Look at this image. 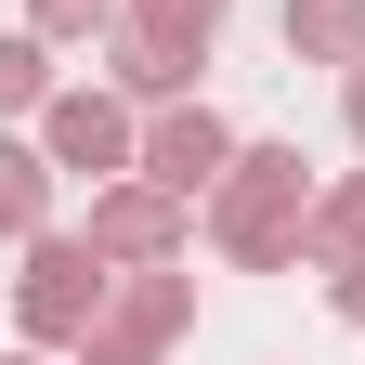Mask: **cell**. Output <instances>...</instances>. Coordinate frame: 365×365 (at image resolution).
Instances as JSON below:
<instances>
[{"mask_svg": "<svg viewBox=\"0 0 365 365\" xmlns=\"http://www.w3.org/2000/svg\"><path fill=\"white\" fill-rule=\"evenodd\" d=\"M274 39H287V66L352 78V66H365V0H287V14H274Z\"/></svg>", "mask_w": 365, "mask_h": 365, "instance_id": "7", "label": "cell"}, {"mask_svg": "<svg viewBox=\"0 0 365 365\" xmlns=\"http://www.w3.org/2000/svg\"><path fill=\"white\" fill-rule=\"evenodd\" d=\"M339 261H365V170L313 182V235H300V274H339Z\"/></svg>", "mask_w": 365, "mask_h": 365, "instance_id": "10", "label": "cell"}, {"mask_svg": "<svg viewBox=\"0 0 365 365\" xmlns=\"http://www.w3.org/2000/svg\"><path fill=\"white\" fill-rule=\"evenodd\" d=\"M339 118H352V144H365V66H352V78H339Z\"/></svg>", "mask_w": 365, "mask_h": 365, "instance_id": "15", "label": "cell"}, {"mask_svg": "<svg viewBox=\"0 0 365 365\" xmlns=\"http://www.w3.org/2000/svg\"><path fill=\"white\" fill-rule=\"evenodd\" d=\"M118 14H130V0H26V26L53 39V53H105V39H118Z\"/></svg>", "mask_w": 365, "mask_h": 365, "instance_id": "13", "label": "cell"}, {"mask_svg": "<svg viewBox=\"0 0 365 365\" xmlns=\"http://www.w3.org/2000/svg\"><path fill=\"white\" fill-rule=\"evenodd\" d=\"M182 339H196V274H182V261H130L105 287V313H91L78 365H170Z\"/></svg>", "mask_w": 365, "mask_h": 365, "instance_id": "3", "label": "cell"}, {"mask_svg": "<svg viewBox=\"0 0 365 365\" xmlns=\"http://www.w3.org/2000/svg\"><path fill=\"white\" fill-rule=\"evenodd\" d=\"M196 235H209V261H235V274H300L313 157H300V144H235V170L196 196Z\"/></svg>", "mask_w": 365, "mask_h": 365, "instance_id": "1", "label": "cell"}, {"mask_svg": "<svg viewBox=\"0 0 365 365\" xmlns=\"http://www.w3.org/2000/svg\"><path fill=\"white\" fill-rule=\"evenodd\" d=\"M53 157H39V130H0V248H26V235H53Z\"/></svg>", "mask_w": 365, "mask_h": 365, "instance_id": "8", "label": "cell"}, {"mask_svg": "<svg viewBox=\"0 0 365 365\" xmlns=\"http://www.w3.org/2000/svg\"><path fill=\"white\" fill-rule=\"evenodd\" d=\"M91 248H105L118 274L130 261H182L196 248V196H170V182H144V170H118V182H91V222H78Z\"/></svg>", "mask_w": 365, "mask_h": 365, "instance_id": "5", "label": "cell"}, {"mask_svg": "<svg viewBox=\"0 0 365 365\" xmlns=\"http://www.w3.org/2000/svg\"><path fill=\"white\" fill-rule=\"evenodd\" d=\"M105 91H130V105H182V91H196V53H170V39H144V26H118V39H105Z\"/></svg>", "mask_w": 365, "mask_h": 365, "instance_id": "9", "label": "cell"}, {"mask_svg": "<svg viewBox=\"0 0 365 365\" xmlns=\"http://www.w3.org/2000/svg\"><path fill=\"white\" fill-rule=\"evenodd\" d=\"M235 144L248 130L222 105H196V91H182V105H144V182H170V196H209V182L235 170Z\"/></svg>", "mask_w": 365, "mask_h": 365, "instance_id": "6", "label": "cell"}, {"mask_svg": "<svg viewBox=\"0 0 365 365\" xmlns=\"http://www.w3.org/2000/svg\"><path fill=\"white\" fill-rule=\"evenodd\" d=\"M26 130H39V157H53L66 182H118V170H144V105H130V91H105V78H66Z\"/></svg>", "mask_w": 365, "mask_h": 365, "instance_id": "4", "label": "cell"}, {"mask_svg": "<svg viewBox=\"0 0 365 365\" xmlns=\"http://www.w3.org/2000/svg\"><path fill=\"white\" fill-rule=\"evenodd\" d=\"M66 91V66H53V39L39 26H0V118H39Z\"/></svg>", "mask_w": 365, "mask_h": 365, "instance_id": "11", "label": "cell"}, {"mask_svg": "<svg viewBox=\"0 0 365 365\" xmlns=\"http://www.w3.org/2000/svg\"><path fill=\"white\" fill-rule=\"evenodd\" d=\"M105 287H118V261L91 248V235H26V274H14V339H39V352H78L91 339V313H105Z\"/></svg>", "mask_w": 365, "mask_h": 365, "instance_id": "2", "label": "cell"}, {"mask_svg": "<svg viewBox=\"0 0 365 365\" xmlns=\"http://www.w3.org/2000/svg\"><path fill=\"white\" fill-rule=\"evenodd\" d=\"M327 313H339V327L365 339V261H339V274H327Z\"/></svg>", "mask_w": 365, "mask_h": 365, "instance_id": "14", "label": "cell"}, {"mask_svg": "<svg viewBox=\"0 0 365 365\" xmlns=\"http://www.w3.org/2000/svg\"><path fill=\"white\" fill-rule=\"evenodd\" d=\"M118 26H144V39H170V53H196V66H209V53H222V26H235V0H130Z\"/></svg>", "mask_w": 365, "mask_h": 365, "instance_id": "12", "label": "cell"}, {"mask_svg": "<svg viewBox=\"0 0 365 365\" xmlns=\"http://www.w3.org/2000/svg\"><path fill=\"white\" fill-rule=\"evenodd\" d=\"M0 365H78V352H39V339H14V352H0Z\"/></svg>", "mask_w": 365, "mask_h": 365, "instance_id": "16", "label": "cell"}]
</instances>
